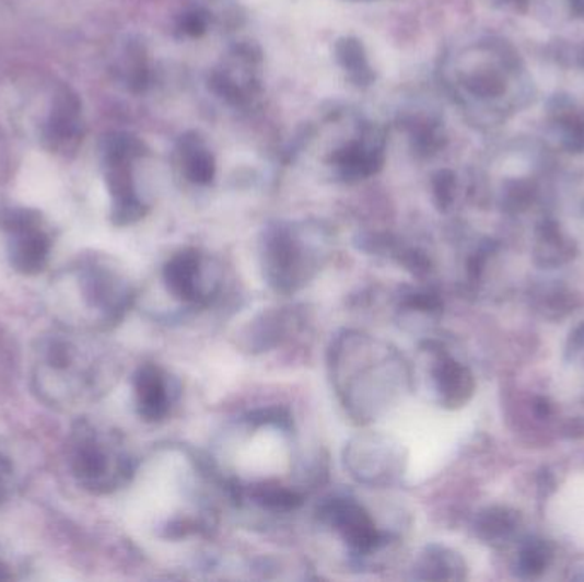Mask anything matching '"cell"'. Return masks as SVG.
<instances>
[{"label": "cell", "instance_id": "1", "mask_svg": "<svg viewBox=\"0 0 584 582\" xmlns=\"http://www.w3.org/2000/svg\"><path fill=\"white\" fill-rule=\"evenodd\" d=\"M288 228H272L264 241V270L277 291L292 292L308 282L322 261Z\"/></svg>", "mask_w": 584, "mask_h": 582}, {"label": "cell", "instance_id": "2", "mask_svg": "<svg viewBox=\"0 0 584 582\" xmlns=\"http://www.w3.org/2000/svg\"><path fill=\"white\" fill-rule=\"evenodd\" d=\"M141 140L117 133L105 140L106 183L114 197V218L118 224H129L144 216L145 207L133 191L130 163L144 154Z\"/></svg>", "mask_w": 584, "mask_h": 582}, {"label": "cell", "instance_id": "3", "mask_svg": "<svg viewBox=\"0 0 584 582\" xmlns=\"http://www.w3.org/2000/svg\"><path fill=\"white\" fill-rule=\"evenodd\" d=\"M346 465L363 484L388 486L401 474V453L383 435H359L346 450Z\"/></svg>", "mask_w": 584, "mask_h": 582}, {"label": "cell", "instance_id": "4", "mask_svg": "<svg viewBox=\"0 0 584 582\" xmlns=\"http://www.w3.org/2000/svg\"><path fill=\"white\" fill-rule=\"evenodd\" d=\"M319 516L342 536L355 556H370L385 544L371 514L349 497H334L319 509Z\"/></svg>", "mask_w": 584, "mask_h": 582}, {"label": "cell", "instance_id": "5", "mask_svg": "<svg viewBox=\"0 0 584 582\" xmlns=\"http://www.w3.org/2000/svg\"><path fill=\"white\" fill-rule=\"evenodd\" d=\"M202 255L197 249H184L164 267V282L178 300L185 303H206L211 291L206 289Z\"/></svg>", "mask_w": 584, "mask_h": 582}, {"label": "cell", "instance_id": "6", "mask_svg": "<svg viewBox=\"0 0 584 582\" xmlns=\"http://www.w3.org/2000/svg\"><path fill=\"white\" fill-rule=\"evenodd\" d=\"M8 225L14 234L11 245L12 265L24 273L42 270L48 257V240L36 228L35 219L30 218V214H12Z\"/></svg>", "mask_w": 584, "mask_h": 582}, {"label": "cell", "instance_id": "7", "mask_svg": "<svg viewBox=\"0 0 584 582\" xmlns=\"http://www.w3.org/2000/svg\"><path fill=\"white\" fill-rule=\"evenodd\" d=\"M433 381L441 405L448 408H458L467 404L476 389V381L471 376L470 369L444 350H437L434 356Z\"/></svg>", "mask_w": 584, "mask_h": 582}, {"label": "cell", "instance_id": "8", "mask_svg": "<svg viewBox=\"0 0 584 582\" xmlns=\"http://www.w3.org/2000/svg\"><path fill=\"white\" fill-rule=\"evenodd\" d=\"M136 386L137 408L142 419L149 422L164 419L170 411V386L163 371L156 365L139 369L133 380Z\"/></svg>", "mask_w": 584, "mask_h": 582}, {"label": "cell", "instance_id": "9", "mask_svg": "<svg viewBox=\"0 0 584 582\" xmlns=\"http://www.w3.org/2000/svg\"><path fill=\"white\" fill-rule=\"evenodd\" d=\"M519 524L522 517L516 511L507 508H489L477 517L476 533L486 544L501 547L516 535Z\"/></svg>", "mask_w": 584, "mask_h": 582}, {"label": "cell", "instance_id": "10", "mask_svg": "<svg viewBox=\"0 0 584 582\" xmlns=\"http://www.w3.org/2000/svg\"><path fill=\"white\" fill-rule=\"evenodd\" d=\"M465 569L467 566L456 551L440 547V545H431V547L425 548L419 563H417L419 578L434 579V581H441V579L458 581V579L465 578Z\"/></svg>", "mask_w": 584, "mask_h": 582}, {"label": "cell", "instance_id": "11", "mask_svg": "<svg viewBox=\"0 0 584 582\" xmlns=\"http://www.w3.org/2000/svg\"><path fill=\"white\" fill-rule=\"evenodd\" d=\"M574 257L573 241L552 222L541 225L535 245V258L541 267H558Z\"/></svg>", "mask_w": 584, "mask_h": 582}, {"label": "cell", "instance_id": "12", "mask_svg": "<svg viewBox=\"0 0 584 582\" xmlns=\"http://www.w3.org/2000/svg\"><path fill=\"white\" fill-rule=\"evenodd\" d=\"M109 470V456L100 444L86 441L74 454V472L87 486L106 484Z\"/></svg>", "mask_w": 584, "mask_h": 582}, {"label": "cell", "instance_id": "13", "mask_svg": "<svg viewBox=\"0 0 584 582\" xmlns=\"http://www.w3.org/2000/svg\"><path fill=\"white\" fill-rule=\"evenodd\" d=\"M182 154L185 158V172L188 178L199 185L211 183L215 175V163L211 152L203 149L202 139L197 133L182 137Z\"/></svg>", "mask_w": 584, "mask_h": 582}, {"label": "cell", "instance_id": "14", "mask_svg": "<svg viewBox=\"0 0 584 582\" xmlns=\"http://www.w3.org/2000/svg\"><path fill=\"white\" fill-rule=\"evenodd\" d=\"M79 136V103L69 93L60 94L55 103L50 121V140L55 144L66 146Z\"/></svg>", "mask_w": 584, "mask_h": 582}, {"label": "cell", "instance_id": "15", "mask_svg": "<svg viewBox=\"0 0 584 582\" xmlns=\"http://www.w3.org/2000/svg\"><path fill=\"white\" fill-rule=\"evenodd\" d=\"M552 547L549 542L541 538H528L519 545L518 556H516V574L523 579H535L547 571V567L552 562Z\"/></svg>", "mask_w": 584, "mask_h": 582}, {"label": "cell", "instance_id": "16", "mask_svg": "<svg viewBox=\"0 0 584 582\" xmlns=\"http://www.w3.org/2000/svg\"><path fill=\"white\" fill-rule=\"evenodd\" d=\"M336 55L340 66L351 72V79L355 84H370L373 81V72L367 66L366 54L358 39H339L336 45Z\"/></svg>", "mask_w": 584, "mask_h": 582}, {"label": "cell", "instance_id": "17", "mask_svg": "<svg viewBox=\"0 0 584 582\" xmlns=\"http://www.w3.org/2000/svg\"><path fill=\"white\" fill-rule=\"evenodd\" d=\"M254 499L261 508L269 509V511H279V513H288L294 511L303 504V497L300 493L292 492L281 486H264L255 487Z\"/></svg>", "mask_w": 584, "mask_h": 582}, {"label": "cell", "instance_id": "18", "mask_svg": "<svg viewBox=\"0 0 584 582\" xmlns=\"http://www.w3.org/2000/svg\"><path fill=\"white\" fill-rule=\"evenodd\" d=\"M467 88L482 100L501 96L506 91V70L503 72L494 67H487L483 72L468 79Z\"/></svg>", "mask_w": 584, "mask_h": 582}, {"label": "cell", "instance_id": "19", "mask_svg": "<svg viewBox=\"0 0 584 582\" xmlns=\"http://www.w3.org/2000/svg\"><path fill=\"white\" fill-rule=\"evenodd\" d=\"M282 323L277 315H266L257 323L254 330H252V349L266 350L277 342V338L281 335Z\"/></svg>", "mask_w": 584, "mask_h": 582}, {"label": "cell", "instance_id": "20", "mask_svg": "<svg viewBox=\"0 0 584 582\" xmlns=\"http://www.w3.org/2000/svg\"><path fill=\"white\" fill-rule=\"evenodd\" d=\"M401 306L407 310L422 311V313H434V311H440L441 301L433 292L410 291L401 298Z\"/></svg>", "mask_w": 584, "mask_h": 582}, {"label": "cell", "instance_id": "21", "mask_svg": "<svg viewBox=\"0 0 584 582\" xmlns=\"http://www.w3.org/2000/svg\"><path fill=\"white\" fill-rule=\"evenodd\" d=\"M455 176L452 172L437 173L434 178V198L440 209H448L455 200Z\"/></svg>", "mask_w": 584, "mask_h": 582}, {"label": "cell", "instance_id": "22", "mask_svg": "<svg viewBox=\"0 0 584 582\" xmlns=\"http://www.w3.org/2000/svg\"><path fill=\"white\" fill-rule=\"evenodd\" d=\"M565 358L584 369V323L576 326L565 344Z\"/></svg>", "mask_w": 584, "mask_h": 582}, {"label": "cell", "instance_id": "23", "mask_svg": "<svg viewBox=\"0 0 584 582\" xmlns=\"http://www.w3.org/2000/svg\"><path fill=\"white\" fill-rule=\"evenodd\" d=\"M182 26H184V32L187 35L200 36L206 32L207 18L199 11L188 12V14H185L184 21H182Z\"/></svg>", "mask_w": 584, "mask_h": 582}]
</instances>
